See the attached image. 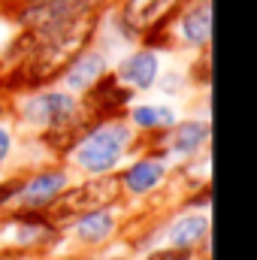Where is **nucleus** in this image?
<instances>
[{"label":"nucleus","instance_id":"8","mask_svg":"<svg viewBox=\"0 0 257 260\" xmlns=\"http://www.w3.org/2000/svg\"><path fill=\"white\" fill-rule=\"evenodd\" d=\"M176 0H127L121 18L130 30H145V27H154L160 18H167Z\"/></svg>","mask_w":257,"mask_h":260},{"label":"nucleus","instance_id":"13","mask_svg":"<svg viewBox=\"0 0 257 260\" xmlns=\"http://www.w3.org/2000/svg\"><path fill=\"white\" fill-rule=\"evenodd\" d=\"M130 124L142 130H160L176 124V109L173 106H160V103H139L130 109Z\"/></svg>","mask_w":257,"mask_h":260},{"label":"nucleus","instance_id":"5","mask_svg":"<svg viewBox=\"0 0 257 260\" xmlns=\"http://www.w3.org/2000/svg\"><path fill=\"white\" fill-rule=\"evenodd\" d=\"M160 76V55L151 49L130 52L127 58L118 64V82L127 85L130 91H148Z\"/></svg>","mask_w":257,"mask_h":260},{"label":"nucleus","instance_id":"7","mask_svg":"<svg viewBox=\"0 0 257 260\" xmlns=\"http://www.w3.org/2000/svg\"><path fill=\"white\" fill-rule=\"evenodd\" d=\"M179 37H182V43H188L194 49H203L209 43V37H212V3L209 0H200L188 12H182Z\"/></svg>","mask_w":257,"mask_h":260},{"label":"nucleus","instance_id":"3","mask_svg":"<svg viewBox=\"0 0 257 260\" xmlns=\"http://www.w3.org/2000/svg\"><path fill=\"white\" fill-rule=\"evenodd\" d=\"M91 6H94V0H43V3H34L24 9L21 21L43 34V30H52V27L70 21V18L91 12Z\"/></svg>","mask_w":257,"mask_h":260},{"label":"nucleus","instance_id":"4","mask_svg":"<svg viewBox=\"0 0 257 260\" xmlns=\"http://www.w3.org/2000/svg\"><path fill=\"white\" fill-rule=\"evenodd\" d=\"M106 70H109V61H106L103 52H97V49L79 52L64 70V91L67 94H82V91L97 88L103 82Z\"/></svg>","mask_w":257,"mask_h":260},{"label":"nucleus","instance_id":"14","mask_svg":"<svg viewBox=\"0 0 257 260\" xmlns=\"http://www.w3.org/2000/svg\"><path fill=\"white\" fill-rule=\"evenodd\" d=\"M115 227V215L106 212V209H97V212H88L79 224H76V236L82 242H103Z\"/></svg>","mask_w":257,"mask_h":260},{"label":"nucleus","instance_id":"10","mask_svg":"<svg viewBox=\"0 0 257 260\" xmlns=\"http://www.w3.org/2000/svg\"><path fill=\"white\" fill-rule=\"evenodd\" d=\"M164 176H167L164 160L145 157V160H136V164L127 170L124 185H127V191H133V194H148L151 188H157V185L164 182Z\"/></svg>","mask_w":257,"mask_h":260},{"label":"nucleus","instance_id":"1","mask_svg":"<svg viewBox=\"0 0 257 260\" xmlns=\"http://www.w3.org/2000/svg\"><path fill=\"white\" fill-rule=\"evenodd\" d=\"M130 139H133V130L124 121H106L100 127H94L73 151V160L85 170V173H94V176H103L109 173L127 151Z\"/></svg>","mask_w":257,"mask_h":260},{"label":"nucleus","instance_id":"2","mask_svg":"<svg viewBox=\"0 0 257 260\" xmlns=\"http://www.w3.org/2000/svg\"><path fill=\"white\" fill-rule=\"evenodd\" d=\"M21 115L37 127H67L79 115V100L67 91H43L21 103Z\"/></svg>","mask_w":257,"mask_h":260},{"label":"nucleus","instance_id":"15","mask_svg":"<svg viewBox=\"0 0 257 260\" xmlns=\"http://www.w3.org/2000/svg\"><path fill=\"white\" fill-rule=\"evenodd\" d=\"M9 151H12V133H9V127L0 124V164L9 157Z\"/></svg>","mask_w":257,"mask_h":260},{"label":"nucleus","instance_id":"12","mask_svg":"<svg viewBox=\"0 0 257 260\" xmlns=\"http://www.w3.org/2000/svg\"><path fill=\"white\" fill-rule=\"evenodd\" d=\"M206 230H209V218L200 215V212H191V215H182V218L173 221L167 239H170V245H176V248H188V245L200 242V239L206 236Z\"/></svg>","mask_w":257,"mask_h":260},{"label":"nucleus","instance_id":"11","mask_svg":"<svg viewBox=\"0 0 257 260\" xmlns=\"http://www.w3.org/2000/svg\"><path fill=\"white\" fill-rule=\"evenodd\" d=\"M206 139H209V124L206 121H185V124H179L173 130L170 151L179 154V157H191L206 145Z\"/></svg>","mask_w":257,"mask_h":260},{"label":"nucleus","instance_id":"9","mask_svg":"<svg viewBox=\"0 0 257 260\" xmlns=\"http://www.w3.org/2000/svg\"><path fill=\"white\" fill-rule=\"evenodd\" d=\"M67 188V173L55 170V173H40L37 179H30L21 191V200L27 206H46L52 203L55 197H61Z\"/></svg>","mask_w":257,"mask_h":260},{"label":"nucleus","instance_id":"6","mask_svg":"<svg viewBox=\"0 0 257 260\" xmlns=\"http://www.w3.org/2000/svg\"><path fill=\"white\" fill-rule=\"evenodd\" d=\"M115 191H118L115 179H94V182L82 185L79 191H73L70 197H64L61 209L88 215V212H97V209H103V206H106V203L115 197Z\"/></svg>","mask_w":257,"mask_h":260}]
</instances>
